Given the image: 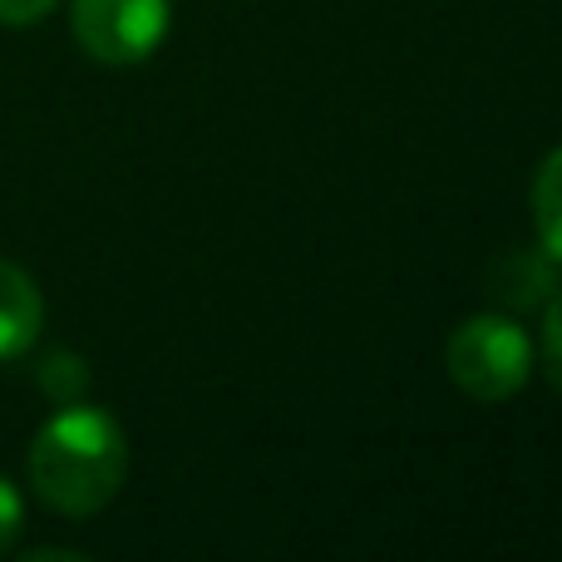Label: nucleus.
<instances>
[{
  "label": "nucleus",
  "instance_id": "nucleus-7",
  "mask_svg": "<svg viewBox=\"0 0 562 562\" xmlns=\"http://www.w3.org/2000/svg\"><path fill=\"white\" fill-rule=\"evenodd\" d=\"M543 370L562 395V291L548 301V311H543Z\"/></svg>",
  "mask_w": 562,
  "mask_h": 562
},
{
  "label": "nucleus",
  "instance_id": "nucleus-6",
  "mask_svg": "<svg viewBox=\"0 0 562 562\" xmlns=\"http://www.w3.org/2000/svg\"><path fill=\"white\" fill-rule=\"evenodd\" d=\"M85 380H89L85 375V360H75V356H49L45 370H40V385H45L59 405H75L79 390H85Z\"/></svg>",
  "mask_w": 562,
  "mask_h": 562
},
{
  "label": "nucleus",
  "instance_id": "nucleus-9",
  "mask_svg": "<svg viewBox=\"0 0 562 562\" xmlns=\"http://www.w3.org/2000/svg\"><path fill=\"white\" fill-rule=\"evenodd\" d=\"M59 0H0V25H40Z\"/></svg>",
  "mask_w": 562,
  "mask_h": 562
},
{
  "label": "nucleus",
  "instance_id": "nucleus-8",
  "mask_svg": "<svg viewBox=\"0 0 562 562\" xmlns=\"http://www.w3.org/2000/svg\"><path fill=\"white\" fill-rule=\"evenodd\" d=\"M20 528H25V504H20L15 484L0 474V553H10V548H15Z\"/></svg>",
  "mask_w": 562,
  "mask_h": 562
},
{
  "label": "nucleus",
  "instance_id": "nucleus-1",
  "mask_svg": "<svg viewBox=\"0 0 562 562\" xmlns=\"http://www.w3.org/2000/svg\"><path fill=\"white\" fill-rule=\"evenodd\" d=\"M128 439L109 409L69 405L30 445V484L40 504L65 518H94L124 488Z\"/></svg>",
  "mask_w": 562,
  "mask_h": 562
},
{
  "label": "nucleus",
  "instance_id": "nucleus-3",
  "mask_svg": "<svg viewBox=\"0 0 562 562\" xmlns=\"http://www.w3.org/2000/svg\"><path fill=\"white\" fill-rule=\"evenodd\" d=\"M69 25L99 65H144L173 25V0H69Z\"/></svg>",
  "mask_w": 562,
  "mask_h": 562
},
{
  "label": "nucleus",
  "instance_id": "nucleus-4",
  "mask_svg": "<svg viewBox=\"0 0 562 562\" xmlns=\"http://www.w3.org/2000/svg\"><path fill=\"white\" fill-rule=\"evenodd\" d=\"M45 326V296L30 281V272H20L15 262L0 257V360L25 356L40 340Z\"/></svg>",
  "mask_w": 562,
  "mask_h": 562
},
{
  "label": "nucleus",
  "instance_id": "nucleus-2",
  "mask_svg": "<svg viewBox=\"0 0 562 562\" xmlns=\"http://www.w3.org/2000/svg\"><path fill=\"white\" fill-rule=\"evenodd\" d=\"M449 380L479 405H504L533 375V340L504 311H479L464 326H454L445 346Z\"/></svg>",
  "mask_w": 562,
  "mask_h": 562
},
{
  "label": "nucleus",
  "instance_id": "nucleus-5",
  "mask_svg": "<svg viewBox=\"0 0 562 562\" xmlns=\"http://www.w3.org/2000/svg\"><path fill=\"white\" fill-rule=\"evenodd\" d=\"M533 227L538 247L562 267V148H553L533 173Z\"/></svg>",
  "mask_w": 562,
  "mask_h": 562
},
{
  "label": "nucleus",
  "instance_id": "nucleus-10",
  "mask_svg": "<svg viewBox=\"0 0 562 562\" xmlns=\"http://www.w3.org/2000/svg\"><path fill=\"white\" fill-rule=\"evenodd\" d=\"M49 558H59V562H79L85 553H69V548H35V553H25V562H49Z\"/></svg>",
  "mask_w": 562,
  "mask_h": 562
}]
</instances>
